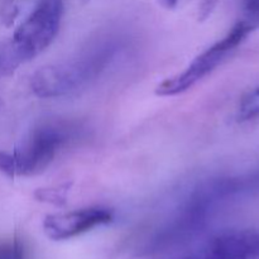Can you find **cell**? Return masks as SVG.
<instances>
[{
	"instance_id": "cell-8",
	"label": "cell",
	"mask_w": 259,
	"mask_h": 259,
	"mask_svg": "<svg viewBox=\"0 0 259 259\" xmlns=\"http://www.w3.org/2000/svg\"><path fill=\"white\" fill-rule=\"evenodd\" d=\"M68 191V185H63L60 187H46V189H37L34 192L35 200L46 204L61 205L66 204V194Z\"/></svg>"
},
{
	"instance_id": "cell-5",
	"label": "cell",
	"mask_w": 259,
	"mask_h": 259,
	"mask_svg": "<svg viewBox=\"0 0 259 259\" xmlns=\"http://www.w3.org/2000/svg\"><path fill=\"white\" fill-rule=\"evenodd\" d=\"M114 214L103 206H91L60 214H51L43 220V230L50 239L56 242L72 239L98 227L113 222Z\"/></svg>"
},
{
	"instance_id": "cell-13",
	"label": "cell",
	"mask_w": 259,
	"mask_h": 259,
	"mask_svg": "<svg viewBox=\"0 0 259 259\" xmlns=\"http://www.w3.org/2000/svg\"><path fill=\"white\" fill-rule=\"evenodd\" d=\"M159 4L162 5L166 9H174V8L177 7V3L179 0H158Z\"/></svg>"
},
{
	"instance_id": "cell-11",
	"label": "cell",
	"mask_w": 259,
	"mask_h": 259,
	"mask_svg": "<svg viewBox=\"0 0 259 259\" xmlns=\"http://www.w3.org/2000/svg\"><path fill=\"white\" fill-rule=\"evenodd\" d=\"M243 15L259 19V0H243Z\"/></svg>"
},
{
	"instance_id": "cell-2",
	"label": "cell",
	"mask_w": 259,
	"mask_h": 259,
	"mask_svg": "<svg viewBox=\"0 0 259 259\" xmlns=\"http://www.w3.org/2000/svg\"><path fill=\"white\" fill-rule=\"evenodd\" d=\"M63 0H39L13 35L7 52L0 57V70H14L47 50L60 30Z\"/></svg>"
},
{
	"instance_id": "cell-7",
	"label": "cell",
	"mask_w": 259,
	"mask_h": 259,
	"mask_svg": "<svg viewBox=\"0 0 259 259\" xmlns=\"http://www.w3.org/2000/svg\"><path fill=\"white\" fill-rule=\"evenodd\" d=\"M259 118V86L243 96L238 109V119L249 121Z\"/></svg>"
},
{
	"instance_id": "cell-10",
	"label": "cell",
	"mask_w": 259,
	"mask_h": 259,
	"mask_svg": "<svg viewBox=\"0 0 259 259\" xmlns=\"http://www.w3.org/2000/svg\"><path fill=\"white\" fill-rule=\"evenodd\" d=\"M0 172L9 177L18 176L17 162H15L14 154L0 151Z\"/></svg>"
},
{
	"instance_id": "cell-14",
	"label": "cell",
	"mask_w": 259,
	"mask_h": 259,
	"mask_svg": "<svg viewBox=\"0 0 259 259\" xmlns=\"http://www.w3.org/2000/svg\"><path fill=\"white\" fill-rule=\"evenodd\" d=\"M176 259H215V258L204 252L201 255H189V257H182V258H176Z\"/></svg>"
},
{
	"instance_id": "cell-1",
	"label": "cell",
	"mask_w": 259,
	"mask_h": 259,
	"mask_svg": "<svg viewBox=\"0 0 259 259\" xmlns=\"http://www.w3.org/2000/svg\"><path fill=\"white\" fill-rule=\"evenodd\" d=\"M116 52L118 46L108 40L90 48L75 60L45 66L32 76L30 89L35 96L42 99L68 95L95 80L114 60Z\"/></svg>"
},
{
	"instance_id": "cell-4",
	"label": "cell",
	"mask_w": 259,
	"mask_h": 259,
	"mask_svg": "<svg viewBox=\"0 0 259 259\" xmlns=\"http://www.w3.org/2000/svg\"><path fill=\"white\" fill-rule=\"evenodd\" d=\"M78 128L70 121H46L33 129L14 152L18 176H34L45 171L61 148L67 146Z\"/></svg>"
},
{
	"instance_id": "cell-6",
	"label": "cell",
	"mask_w": 259,
	"mask_h": 259,
	"mask_svg": "<svg viewBox=\"0 0 259 259\" xmlns=\"http://www.w3.org/2000/svg\"><path fill=\"white\" fill-rule=\"evenodd\" d=\"M205 253L215 259H259V232L232 230L212 238Z\"/></svg>"
},
{
	"instance_id": "cell-3",
	"label": "cell",
	"mask_w": 259,
	"mask_h": 259,
	"mask_svg": "<svg viewBox=\"0 0 259 259\" xmlns=\"http://www.w3.org/2000/svg\"><path fill=\"white\" fill-rule=\"evenodd\" d=\"M259 28V19L243 15L225 37L197 56L182 72L162 81L156 88L158 96H175L191 89L234 52L250 33Z\"/></svg>"
},
{
	"instance_id": "cell-12",
	"label": "cell",
	"mask_w": 259,
	"mask_h": 259,
	"mask_svg": "<svg viewBox=\"0 0 259 259\" xmlns=\"http://www.w3.org/2000/svg\"><path fill=\"white\" fill-rule=\"evenodd\" d=\"M218 2H219V0H202L199 8V19H206V18L211 14L212 10L215 9Z\"/></svg>"
},
{
	"instance_id": "cell-9",
	"label": "cell",
	"mask_w": 259,
	"mask_h": 259,
	"mask_svg": "<svg viewBox=\"0 0 259 259\" xmlns=\"http://www.w3.org/2000/svg\"><path fill=\"white\" fill-rule=\"evenodd\" d=\"M0 259H27V250L19 239L0 242Z\"/></svg>"
}]
</instances>
